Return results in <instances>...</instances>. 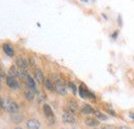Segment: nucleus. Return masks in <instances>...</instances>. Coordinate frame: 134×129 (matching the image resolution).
Instances as JSON below:
<instances>
[{
  "instance_id": "a878e982",
  "label": "nucleus",
  "mask_w": 134,
  "mask_h": 129,
  "mask_svg": "<svg viewBox=\"0 0 134 129\" xmlns=\"http://www.w3.org/2000/svg\"><path fill=\"white\" fill-rule=\"evenodd\" d=\"M119 129H131V128H129V127H127V126H120Z\"/></svg>"
},
{
  "instance_id": "393cba45",
  "label": "nucleus",
  "mask_w": 134,
  "mask_h": 129,
  "mask_svg": "<svg viewBox=\"0 0 134 129\" xmlns=\"http://www.w3.org/2000/svg\"><path fill=\"white\" fill-rule=\"evenodd\" d=\"M129 117H130L132 120H134V113H129Z\"/></svg>"
},
{
  "instance_id": "a211bd4d",
  "label": "nucleus",
  "mask_w": 134,
  "mask_h": 129,
  "mask_svg": "<svg viewBox=\"0 0 134 129\" xmlns=\"http://www.w3.org/2000/svg\"><path fill=\"white\" fill-rule=\"evenodd\" d=\"M8 76L9 77H13V78H17L19 77V70L16 68V66H12L8 70Z\"/></svg>"
},
{
  "instance_id": "0eeeda50",
  "label": "nucleus",
  "mask_w": 134,
  "mask_h": 129,
  "mask_svg": "<svg viewBox=\"0 0 134 129\" xmlns=\"http://www.w3.org/2000/svg\"><path fill=\"white\" fill-rule=\"evenodd\" d=\"M16 64L19 67V69H24V70H27L28 67H29V62L23 58V57H19L17 60H16Z\"/></svg>"
},
{
  "instance_id": "1a4fd4ad",
  "label": "nucleus",
  "mask_w": 134,
  "mask_h": 129,
  "mask_svg": "<svg viewBox=\"0 0 134 129\" xmlns=\"http://www.w3.org/2000/svg\"><path fill=\"white\" fill-rule=\"evenodd\" d=\"M26 125L28 129H40V122L36 119H29Z\"/></svg>"
},
{
  "instance_id": "412c9836",
  "label": "nucleus",
  "mask_w": 134,
  "mask_h": 129,
  "mask_svg": "<svg viewBox=\"0 0 134 129\" xmlns=\"http://www.w3.org/2000/svg\"><path fill=\"white\" fill-rule=\"evenodd\" d=\"M118 25H119L120 27L123 26V20H122V16H121V15L118 16Z\"/></svg>"
},
{
  "instance_id": "7c9ffc66",
  "label": "nucleus",
  "mask_w": 134,
  "mask_h": 129,
  "mask_svg": "<svg viewBox=\"0 0 134 129\" xmlns=\"http://www.w3.org/2000/svg\"><path fill=\"white\" fill-rule=\"evenodd\" d=\"M133 60H134V58H133Z\"/></svg>"
},
{
  "instance_id": "7ed1b4c3",
  "label": "nucleus",
  "mask_w": 134,
  "mask_h": 129,
  "mask_svg": "<svg viewBox=\"0 0 134 129\" xmlns=\"http://www.w3.org/2000/svg\"><path fill=\"white\" fill-rule=\"evenodd\" d=\"M79 94H80V96L82 97V98H89V99H95L96 96H95V94L93 93V92H91L86 86H85L84 84H82L80 87H79Z\"/></svg>"
},
{
  "instance_id": "f257e3e1",
  "label": "nucleus",
  "mask_w": 134,
  "mask_h": 129,
  "mask_svg": "<svg viewBox=\"0 0 134 129\" xmlns=\"http://www.w3.org/2000/svg\"><path fill=\"white\" fill-rule=\"evenodd\" d=\"M52 78H53L52 81L54 82V84H55L56 92H57L58 94H60V95H66L67 94L66 87H65L64 83L62 82L61 77H60L59 74H57V73H54V74L52 76Z\"/></svg>"
},
{
  "instance_id": "dca6fc26",
  "label": "nucleus",
  "mask_w": 134,
  "mask_h": 129,
  "mask_svg": "<svg viewBox=\"0 0 134 129\" xmlns=\"http://www.w3.org/2000/svg\"><path fill=\"white\" fill-rule=\"evenodd\" d=\"M24 96L27 100L29 101H33L34 100V96H35V93H34L32 90H30L29 88H27L25 91H24Z\"/></svg>"
},
{
  "instance_id": "9d476101",
  "label": "nucleus",
  "mask_w": 134,
  "mask_h": 129,
  "mask_svg": "<svg viewBox=\"0 0 134 129\" xmlns=\"http://www.w3.org/2000/svg\"><path fill=\"white\" fill-rule=\"evenodd\" d=\"M34 80L37 83H39V84H43V82L46 80L44 76H43V72L40 69H38V68H36L34 70Z\"/></svg>"
},
{
  "instance_id": "f8f14e48",
  "label": "nucleus",
  "mask_w": 134,
  "mask_h": 129,
  "mask_svg": "<svg viewBox=\"0 0 134 129\" xmlns=\"http://www.w3.org/2000/svg\"><path fill=\"white\" fill-rule=\"evenodd\" d=\"M81 112H82V114H84V115H92V114L96 113L95 110L91 105H89V104H83V106L81 109Z\"/></svg>"
},
{
  "instance_id": "c85d7f7f",
  "label": "nucleus",
  "mask_w": 134,
  "mask_h": 129,
  "mask_svg": "<svg viewBox=\"0 0 134 129\" xmlns=\"http://www.w3.org/2000/svg\"><path fill=\"white\" fill-rule=\"evenodd\" d=\"M15 129H23V128H21V127H16Z\"/></svg>"
},
{
  "instance_id": "4468645a",
  "label": "nucleus",
  "mask_w": 134,
  "mask_h": 129,
  "mask_svg": "<svg viewBox=\"0 0 134 129\" xmlns=\"http://www.w3.org/2000/svg\"><path fill=\"white\" fill-rule=\"evenodd\" d=\"M43 86L47 90L49 91H56V88H55V84L54 82L52 81L51 79H46L44 82H43Z\"/></svg>"
},
{
  "instance_id": "5701e85b",
  "label": "nucleus",
  "mask_w": 134,
  "mask_h": 129,
  "mask_svg": "<svg viewBox=\"0 0 134 129\" xmlns=\"http://www.w3.org/2000/svg\"><path fill=\"white\" fill-rule=\"evenodd\" d=\"M107 112H108V113L110 114L111 116H117V114H116V112H115V111H113V110H110V109H108V110H107Z\"/></svg>"
},
{
  "instance_id": "f03ea898",
  "label": "nucleus",
  "mask_w": 134,
  "mask_h": 129,
  "mask_svg": "<svg viewBox=\"0 0 134 129\" xmlns=\"http://www.w3.org/2000/svg\"><path fill=\"white\" fill-rule=\"evenodd\" d=\"M2 108L10 114L19 112V105H18L17 102H15V101H13L10 99H7V98L6 99H2Z\"/></svg>"
},
{
  "instance_id": "6e6552de",
  "label": "nucleus",
  "mask_w": 134,
  "mask_h": 129,
  "mask_svg": "<svg viewBox=\"0 0 134 129\" xmlns=\"http://www.w3.org/2000/svg\"><path fill=\"white\" fill-rule=\"evenodd\" d=\"M6 85H7L9 88L14 89V90L20 88V84H19V82L16 80V78H13V77H9V76L6 78Z\"/></svg>"
},
{
  "instance_id": "20e7f679",
  "label": "nucleus",
  "mask_w": 134,
  "mask_h": 129,
  "mask_svg": "<svg viewBox=\"0 0 134 129\" xmlns=\"http://www.w3.org/2000/svg\"><path fill=\"white\" fill-rule=\"evenodd\" d=\"M24 81H25L26 85H27V88H29L30 90H32L35 94L38 93V91H37V87H36V81L34 80L29 73H28V76L24 79Z\"/></svg>"
},
{
  "instance_id": "2eb2a0df",
  "label": "nucleus",
  "mask_w": 134,
  "mask_h": 129,
  "mask_svg": "<svg viewBox=\"0 0 134 129\" xmlns=\"http://www.w3.org/2000/svg\"><path fill=\"white\" fill-rule=\"evenodd\" d=\"M2 49H3V51H4L9 57L15 56V51H14V49L12 48L10 45H8V44H4V45L2 46Z\"/></svg>"
},
{
  "instance_id": "9b49d317",
  "label": "nucleus",
  "mask_w": 134,
  "mask_h": 129,
  "mask_svg": "<svg viewBox=\"0 0 134 129\" xmlns=\"http://www.w3.org/2000/svg\"><path fill=\"white\" fill-rule=\"evenodd\" d=\"M85 123H86L88 126H90V127H96V126L99 125V121H98V119H96V118H92V117H88V118H86Z\"/></svg>"
},
{
  "instance_id": "c756f323",
  "label": "nucleus",
  "mask_w": 134,
  "mask_h": 129,
  "mask_svg": "<svg viewBox=\"0 0 134 129\" xmlns=\"http://www.w3.org/2000/svg\"><path fill=\"white\" fill-rule=\"evenodd\" d=\"M0 82H1V77H0Z\"/></svg>"
},
{
  "instance_id": "ddd939ff",
  "label": "nucleus",
  "mask_w": 134,
  "mask_h": 129,
  "mask_svg": "<svg viewBox=\"0 0 134 129\" xmlns=\"http://www.w3.org/2000/svg\"><path fill=\"white\" fill-rule=\"evenodd\" d=\"M42 110H43V114H44V116L48 118V119H50V118H54V113H53V110L51 109V106L49 104H43V106H42Z\"/></svg>"
},
{
  "instance_id": "f3484780",
  "label": "nucleus",
  "mask_w": 134,
  "mask_h": 129,
  "mask_svg": "<svg viewBox=\"0 0 134 129\" xmlns=\"http://www.w3.org/2000/svg\"><path fill=\"white\" fill-rule=\"evenodd\" d=\"M12 119L15 123H21V121L24 119V116L19 113H14L12 114Z\"/></svg>"
},
{
  "instance_id": "cd10ccee",
  "label": "nucleus",
  "mask_w": 134,
  "mask_h": 129,
  "mask_svg": "<svg viewBox=\"0 0 134 129\" xmlns=\"http://www.w3.org/2000/svg\"><path fill=\"white\" fill-rule=\"evenodd\" d=\"M81 1H83V2H88L89 0H81Z\"/></svg>"
},
{
  "instance_id": "aec40b11",
  "label": "nucleus",
  "mask_w": 134,
  "mask_h": 129,
  "mask_svg": "<svg viewBox=\"0 0 134 129\" xmlns=\"http://www.w3.org/2000/svg\"><path fill=\"white\" fill-rule=\"evenodd\" d=\"M95 116L97 117V119H100V120H103V121L107 120V116L104 115V114H102L101 112H96V113H95Z\"/></svg>"
},
{
  "instance_id": "423d86ee",
  "label": "nucleus",
  "mask_w": 134,
  "mask_h": 129,
  "mask_svg": "<svg viewBox=\"0 0 134 129\" xmlns=\"http://www.w3.org/2000/svg\"><path fill=\"white\" fill-rule=\"evenodd\" d=\"M79 103L75 101V100H69L68 102H67V106H66V110L67 112H69V113H76L77 111H79Z\"/></svg>"
},
{
  "instance_id": "39448f33",
  "label": "nucleus",
  "mask_w": 134,
  "mask_h": 129,
  "mask_svg": "<svg viewBox=\"0 0 134 129\" xmlns=\"http://www.w3.org/2000/svg\"><path fill=\"white\" fill-rule=\"evenodd\" d=\"M62 120L64 123H67V124H75L76 123V119L73 116V114L69 113L67 111H65L62 115Z\"/></svg>"
},
{
  "instance_id": "4be33fe9",
  "label": "nucleus",
  "mask_w": 134,
  "mask_h": 129,
  "mask_svg": "<svg viewBox=\"0 0 134 129\" xmlns=\"http://www.w3.org/2000/svg\"><path fill=\"white\" fill-rule=\"evenodd\" d=\"M118 35H119V30H116L115 32L111 34V38H113V39H117Z\"/></svg>"
},
{
  "instance_id": "bb28decb",
  "label": "nucleus",
  "mask_w": 134,
  "mask_h": 129,
  "mask_svg": "<svg viewBox=\"0 0 134 129\" xmlns=\"http://www.w3.org/2000/svg\"><path fill=\"white\" fill-rule=\"evenodd\" d=\"M0 108H2V99L0 98Z\"/></svg>"
},
{
  "instance_id": "b1692460",
  "label": "nucleus",
  "mask_w": 134,
  "mask_h": 129,
  "mask_svg": "<svg viewBox=\"0 0 134 129\" xmlns=\"http://www.w3.org/2000/svg\"><path fill=\"white\" fill-rule=\"evenodd\" d=\"M102 129H115V128H114V127H111V126H107V125H106V126H103Z\"/></svg>"
},
{
  "instance_id": "6ab92c4d",
  "label": "nucleus",
  "mask_w": 134,
  "mask_h": 129,
  "mask_svg": "<svg viewBox=\"0 0 134 129\" xmlns=\"http://www.w3.org/2000/svg\"><path fill=\"white\" fill-rule=\"evenodd\" d=\"M67 85H68V87L71 89V91L73 92V94H76V92H77V88H76V86H75L72 82H68Z\"/></svg>"
}]
</instances>
